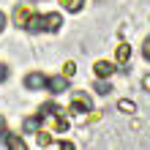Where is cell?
<instances>
[{"instance_id":"4fadbf2b","label":"cell","mask_w":150,"mask_h":150,"mask_svg":"<svg viewBox=\"0 0 150 150\" xmlns=\"http://www.w3.org/2000/svg\"><path fill=\"white\" fill-rule=\"evenodd\" d=\"M66 8H68L71 14H79V11L85 8V0H68V3H66Z\"/></svg>"},{"instance_id":"ac0fdd59","label":"cell","mask_w":150,"mask_h":150,"mask_svg":"<svg viewBox=\"0 0 150 150\" xmlns=\"http://www.w3.org/2000/svg\"><path fill=\"white\" fill-rule=\"evenodd\" d=\"M6 76H8V68H6L3 63H0V82H3V79H6Z\"/></svg>"},{"instance_id":"9c48e42d","label":"cell","mask_w":150,"mask_h":150,"mask_svg":"<svg viewBox=\"0 0 150 150\" xmlns=\"http://www.w3.org/2000/svg\"><path fill=\"white\" fill-rule=\"evenodd\" d=\"M3 139H6V145L11 147V150H25V147H28L19 134H3Z\"/></svg>"},{"instance_id":"ba28073f","label":"cell","mask_w":150,"mask_h":150,"mask_svg":"<svg viewBox=\"0 0 150 150\" xmlns=\"http://www.w3.org/2000/svg\"><path fill=\"white\" fill-rule=\"evenodd\" d=\"M115 60H117L120 66H126L131 60V47L128 44H117V49H115Z\"/></svg>"},{"instance_id":"3957f363","label":"cell","mask_w":150,"mask_h":150,"mask_svg":"<svg viewBox=\"0 0 150 150\" xmlns=\"http://www.w3.org/2000/svg\"><path fill=\"white\" fill-rule=\"evenodd\" d=\"M93 71L98 79H109L115 74V63H109V60H96V66H93Z\"/></svg>"},{"instance_id":"8fae6325","label":"cell","mask_w":150,"mask_h":150,"mask_svg":"<svg viewBox=\"0 0 150 150\" xmlns=\"http://www.w3.org/2000/svg\"><path fill=\"white\" fill-rule=\"evenodd\" d=\"M117 109H120V112H128V115H134V112H137V104L131 101V98H120V101H117Z\"/></svg>"},{"instance_id":"44dd1931","label":"cell","mask_w":150,"mask_h":150,"mask_svg":"<svg viewBox=\"0 0 150 150\" xmlns=\"http://www.w3.org/2000/svg\"><path fill=\"white\" fill-rule=\"evenodd\" d=\"M60 3H63V6H66V3H68V0H60Z\"/></svg>"},{"instance_id":"5b68a950","label":"cell","mask_w":150,"mask_h":150,"mask_svg":"<svg viewBox=\"0 0 150 150\" xmlns=\"http://www.w3.org/2000/svg\"><path fill=\"white\" fill-rule=\"evenodd\" d=\"M47 87L52 93H66L68 90V79L60 74V76H52V79H47Z\"/></svg>"},{"instance_id":"e0dca14e","label":"cell","mask_w":150,"mask_h":150,"mask_svg":"<svg viewBox=\"0 0 150 150\" xmlns=\"http://www.w3.org/2000/svg\"><path fill=\"white\" fill-rule=\"evenodd\" d=\"M142 55H145V60H150V38H145V44H142Z\"/></svg>"},{"instance_id":"7a4b0ae2","label":"cell","mask_w":150,"mask_h":150,"mask_svg":"<svg viewBox=\"0 0 150 150\" xmlns=\"http://www.w3.org/2000/svg\"><path fill=\"white\" fill-rule=\"evenodd\" d=\"M25 87H28V90H44V87H47V76L33 71V74L25 76Z\"/></svg>"},{"instance_id":"6da1fadb","label":"cell","mask_w":150,"mask_h":150,"mask_svg":"<svg viewBox=\"0 0 150 150\" xmlns=\"http://www.w3.org/2000/svg\"><path fill=\"white\" fill-rule=\"evenodd\" d=\"M90 107H93L90 96H85V93H79V90H74V93H71V109H68V112H76V115H82V112H87Z\"/></svg>"},{"instance_id":"30bf717a","label":"cell","mask_w":150,"mask_h":150,"mask_svg":"<svg viewBox=\"0 0 150 150\" xmlns=\"http://www.w3.org/2000/svg\"><path fill=\"white\" fill-rule=\"evenodd\" d=\"M38 126H41V115H36V117H28L22 123V128L28 131V134H38Z\"/></svg>"},{"instance_id":"277c9868","label":"cell","mask_w":150,"mask_h":150,"mask_svg":"<svg viewBox=\"0 0 150 150\" xmlns=\"http://www.w3.org/2000/svg\"><path fill=\"white\" fill-rule=\"evenodd\" d=\"M30 19V6H16L14 8V25L16 28H25Z\"/></svg>"},{"instance_id":"d6986e66","label":"cell","mask_w":150,"mask_h":150,"mask_svg":"<svg viewBox=\"0 0 150 150\" xmlns=\"http://www.w3.org/2000/svg\"><path fill=\"white\" fill-rule=\"evenodd\" d=\"M142 87H145V90H150V74H147V76L142 79Z\"/></svg>"},{"instance_id":"2e32d148","label":"cell","mask_w":150,"mask_h":150,"mask_svg":"<svg viewBox=\"0 0 150 150\" xmlns=\"http://www.w3.org/2000/svg\"><path fill=\"white\" fill-rule=\"evenodd\" d=\"M101 117H104V112H101V109H98V112H90V115H87V123H98Z\"/></svg>"},{"instance_id":"7c38bea8","label":"cell","mask_w":150,"mask_h":150,"mask_svg":"<svg viewBox=\"0 0 150 150\" xmlns=\"http://www.w3.org/2000/svg\"><path fill=\"white\" fill-rule=\"evenodd\" d=\"M93 87H96V93H101V96L112 93V85H109V79H98V82H96Z\"/></svg>"},{"instance_id":"ffe728a7","label":"cell","mask_w":150,"mask_h":150,"mask_svg":"<svg viewBox=\"0 0 150 150\" xmlns=\"http://www.w3.org/2000/svg\"><path fill=\"white\" fill-rule=\"evenodd\" d=\"M3 30H6V16L0 14V33H3Z\"/></svg>"},{"instance_id":"52a82bcc","label":"cell","mask_w":150,"mask_h":150,"mask_svg":"<svg viewBox=\"0 0 150 150\" xmlns=\"http://www.w3.org/2000/svg\"><path fill=\"white\" fill-rule=\"evenodd\" d=\"M44 22H47V30L49 33H57L60 28H63V16H60V14H47Z\"/></svg>"},{"instance_id":"8992f818","label":"cell","mask_w":150,"mask_h":150,"mask_svg":"<svg viewBox=\"0 0 150 150\" xmlns=\"http://www.w3.org/2000/svg\"><path fill=\"white\" fill-rule=\"evenodd\" d=\"M25 30H30V33H41V30H47V22H44V16L30 14V19H28V25H25Z\"/></svg>"},{"instance_id":"5bb4252c","label":"cell","mask_w":150,"mask_h":150,"mask_svg":"<svg viewBox=\"0 0 150 150\" xmlns=\"http://www.w3.org/2000/svg\"><path fill=\"white\" fill-rule=\"evenodd\" d=\"M76 74V63H74V60H66V66H63V76L66 79H71Z\"/></svg>"},{"instance_id":"9a60e30c","label":"cell","mask_w":150,"mask_h":150,"mask_svg":"<svg viewBox=\"0 0 150 150\" xmlns=\"http://www.w3.org/2000/svg\"><path fill=\"white\" fill-rule=\"evenodd\" d=\"M49 142H52L49 131H38V145H41V147H49Z\"/></svg>"}]
</instances>
